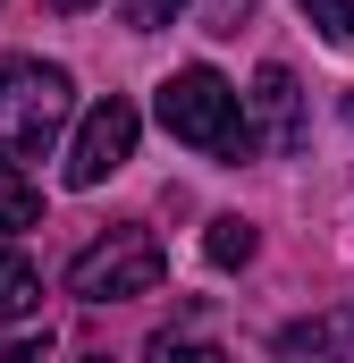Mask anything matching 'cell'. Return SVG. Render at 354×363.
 I'll return each instance as SVG.
<instances>
[{"label": "cell", "instance_id": "obj_6", "mask_svg": "<svg viewBox=\"0 0 354 363\" xmlns=\"http://www.w3.org/2000/svg\"><path fill=\"white\" fill-rule=\"evenodd\" d=\"M278 355H354V304L346 313H312L278 330Z\"/></svg>", "mask_w": 354, "mask_h": 363}, {"label": "cell", "instance_id": "obj_10", "mask_svg": "<svg viewBox=\"0 0 354 363\" xmlns=\"http://www.w3.org/2000/svg\"><path fill=\"white\" fill-rule=\"evenodd\" d=\"M295 9L321 26V43H338V51L354 43V0H295Z\"/></svg>", "mask_w": 354, "mask_h": 363}, {"label": "cell", "instance_id": "obj_9", "mask_svg": "<svg viewBox=\"0 0 354 363\" xmlns=\"http://www.w3.org/2000/svg\"><path fill=\"white\" fill-rule=\"evenodd\" d=\"M0 228H42V186L17 161H0Z\"/></svg>", "mask_w": 354, "mask_h": 363}, {"label": "cell", "instance_id": "obj_8", "mask_svg": "<svg viewBox=\"0 0 354 363\" xmlns=\"http://www.w3.org/2000/svg\"><path fill=\"white\" fill-rule=\"evenodd\" d=\"M253 245H262V237H253V220H236V211H219V220L202 228V254H211L219 271H245V262H253Z\"/></svg>", "mask_w": 354, "mask_h": 363}, {"label": "cell", "instance_id": "obj_11", "mask_svg": "<svg viewBox=\"0 0 354 363\" xmlns=\"http://www.w3.org/2000/svg\"><path fill=\"white\" fill-rule=\"evenodd\" d=\"M177 9H185V0H118V17H127L135 34H161V26H177Z\"/></svg>", "mask_w": 354, "mask_h": 363}, {"label": "cell", "instance_id": "obj_4", "mask_svg": "<svg viewBox=\"0 0 354 363\" xmlns=\"http://www.w3.org/2000/svg\"><path fill=\"white\" fill-rule=\"evenodd\" d=\"M135 135H144V118H135V101H93L85 118H76V135H68V186H101L110 169H127L135 161Z\"/></svg>", "mask_w": 354, "mask_h": 363}, {"label": "cell", "instance_id": "obj_12", "mask_svg": "<svg viewBox=\"0 0 354 363\" xmlns=\"http://www.w3.org/2000/svg\"><path fill=\"white\" fill-rule=\"evenodd\" d=\"M245 17H253V0H211V34H245Z\"/></svg>", "mask_w": 354, "mask_h": 363}, {"label": "cell", "instance_id": "obj_13", "mask_svg": "<svg viewBox=\"0 0 354 363\" xmlns=\"http://www.w3.org/2000/svg\"><path fill=\"white\" fill-rule=\"evenodd\" d=\"M42 9H59V17H76V9H93V0H42Z\"/></svg>", "mask_w": 354, "mask_h": 363}, {"label": "cell", "instance_id": "obj_3", "mask_svg": "<svg viewBox=\"0 0 354 363\" xmlns=\"http://www.w3.org/2000/svg\"><path fill=\"white\" fill-rule=\"evenodd\" d=\"M161 271H169V254H161L152 228H110V237H93L85 254L68 262V296H85V304H127V296H152Z\"/></svg>", "mask_w": 354, "mask_h": 363}, {"label": "cell", "instance_id": "obj_5", "mask_svg": "<svg viewBox=\"0 0 354 363\" xmlns=\"http://www.w3.org/2000/svg\"><path fill=\"white\" fill-rule=\"evenodd\" d=\"M245 101H253V118H245V127H253V152H262V144L270 152H295V144H304V93H295V77H287L278 60L253 77Z\"/></svg>", "mask_w": 354, "mask_h": 363}, {"label": "cell", "instance_id": "obj_7", "mask_svg": "<svg viewBox=\"0 0 354 363\" xmlns=\"http://www.w3.org/2000/svg\"><path fill=\"white\" fill-rule=\"evenodd\" d=\"M25 313H42V271L8 245L0 254V321H25Z\"/></svg>", "mask_w": 354, "mask_h": 363}, {"label": "cell", "instance_id": "obj_1", "mask_svg": "<svg viewBox=\"0 0 354 363\" xmlns=\"http://www.w3.org/2000/svg\"><path fill=\"white\" fill-rule=\"evenodd\" d=\"M161 127L177 144L211 152V161H253V127H245V101L219 68H177L161 85Z\"/></svg>", "mask_w": 354, "mask_h": 363}, {"label": "cell", "instance_id": "obj_2", "mask_svg": "<svg viewBox=\"0 0 354 363\" xmlns=\"http://www.w3.org/2000/svg\"><path fill=\"white\" fill-rule=\"evenodd\" d=\"M68 68L51 60H0V161H34L51 152V135L68 127Z\"/></svg>", "mask_w": 354, "mask_h": 363}]
</instances>
